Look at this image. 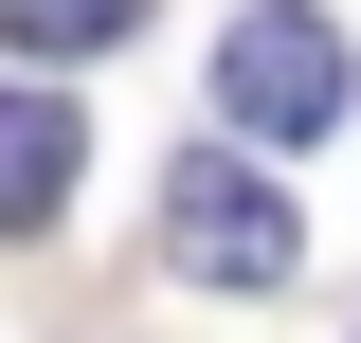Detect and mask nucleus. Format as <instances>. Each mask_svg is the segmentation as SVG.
<instances>
[{"instance_id":"f257e3e1","label":"nucleus","mask_w":361,"mask_h":343,"mask_svg":"<svg viewBox=\"0 0 361 343\" xmlns=\"http://www.w3.org/2000/svg\"><path fill=\"white\" fill-rule=\"evenodd\" d=\"M343 90H361V54H343L325 0H253V18L217 37V127H235V145H325Z\"/></svg>"},{"instance_id":"f03ea898","label":"nucleus","mask_w":361,"mask_h":343,"mask_svg":"<svg viewBox=\"0 0 361 343\" xmlns=\"http://www.w3.org/2000/svg\"><path fill=\"white\" fill-rule=\"evenodd\" d=\"M163 253L199 271V289H271L307 235H289V199H271L253 163H180V181H163Z\"/></svg>"},{"instance_id":"7ed1b4c3","label":"nucleus","mask_w":361,"mask_h":343,"mask_svg":"<svg viewBox=\"0 0 361 343\" xmlns=\"http://www.w3.org/2000/svg\"><path fill=\"white\" fill-rule=\"evenodd\" d=\"M73 163H90L73 109H54V90H0V235H37V217L73 199Z\"/></svg>"},{"instance_id":"20e7f679","label":"nucleus","mask_w":361,"mask_h":343,"mask_svg":"<svg viewBox=\"0 0 361 343\" xmlns=\"http://www.w3.org/2000/svg\"><path fill=\"white\" fill-rule=\"evenodd\" d=\"M0 37H18V54H127L145 0H0Z\"/></svg>"}]
</instances>
